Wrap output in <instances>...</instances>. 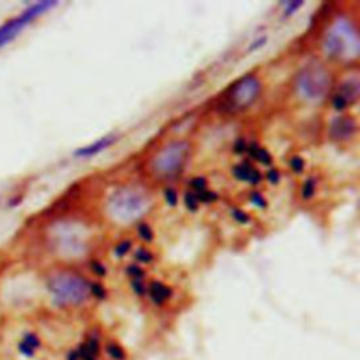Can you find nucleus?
Returning a JSON list of instances; mask_svg holds the SVG:
<instances>
[{
	"label": "nucleus",
	"mask_w": 360,
	"mask_h": 360,
	"mask_svg": "<svg viewBox=\"0 0 360 360\" xmlns=\"http://www.w3.org/2000/svg\"><path fill=\"white\" fill-rule=\"evenodd\" d=\"M262 93V83L253 75L235 80L222 94L219 107L225 112L239 114L252 107Z\"/></svg>",
	"instance_id": "nucleus-1"
},
{
	"label": "nucleus",
	"mask_w": 360,
	"mask_h": 360,
	"mask_svg": "<svg viewBox=\"0 0 360 360\" xmlns=\"http://www.w3.org/2000/svg\"><path fill=\"white\" fill-rule=\"evenodd\" d=\"M294 87L301 98L319 101L330 89V75L322 63L311 62L300 69L294 80Z\"/></svg>",
	"instance_id": "nucleus-2"
},
{
	"label": "nucleus",
	"mask_w": 360,
	"mask_h": 360,
	"mask_svg": "<svg viewBox=\"0 0 360 360\" xmlns=\"http://www.w3.org/2000/svg\"><path fill=\"white\" fill-rule=\"evenodd\" d=\"M48 287L55 300L65 305H79L89 297V281L70 271H60L53 274Z\"/></svg>",
	"instance_id": "nucleus-3"
},
{
	"label": "nucleus",
	"mask_w": 360,
	"mask_h": 360,
	"mask_svg": "<svg viewBox=\"0 0 360 360\" xmlns=\"http://www.w3.org/2000/svg\"><path fill=\"white\" fill-rule=\"evenodd\" d=\"M350 46L357 51L359 41L356 28L347 20H339L335 27L326 32L322 48L329 59H342L349 52Z\"/></svg>",
	"instance_id": "nucleus-4"
},
{
	"label": "nucleus",
	"mask_w": 360,
	"mask_h": 360,
	"mask_svg": "<svg viewBox=\"0 0 360 360\" xmlns=\"http://www.w3.org/2000/svg\"><path fill=\"white\" fill-rule=\"evenodd\" d=\"M190 155V146L184 141H176L166 145L153 158L152 169L160 177H173L179 174Z\"/></svg>",
	"instance_id": "nucleus-5"
},
{
	"label": "nucleus",
	"mask_w": 360,
	"mask_h": 360,
	"mask_svg": "<svg viewBox=\"0 0 360 360\" xmlns=\"http://www.w3.org/2000/svg\"><path fill=\"white\" fill-rule=\"evenodd\" d=\"M53 6H56V1H49V0L38 1V3L31 4L24 11H21L18 15H15V17L7 20L6 22H3L0 25V48L10 44L14 38H17L20 35V32L27 25L31 24V21H34L37 17L46 13Z\"/></svg>",
	"instance_id": "nucleus-6"
},
{
	"label": "nucleus",
	"mask_w": 360,
	"mask_h": 360,
	"mask_svg": "<svg viewBox=\"0 0 360 360\" xmlns=\"http://www.w3.org/2000/svg\"><path fill=\"white\" fill-rule=\"evenodd\" d=\"M111 207L121 218H135L145 208V198L136 190L124 188L112 195Z\"/></svg>",
	"instance_id": "nucleus-7"
},
{
	"label": "nucleus",
	"mask_w": 360,
	"mask_h": 360,
	"mask_svg": "<svg viewBox=\"0 0 360 360\" xmlns=\"http://www.w3.org/2000/svg\"><path fill=\"white\" fill-rule=\"evenodd\" d=\"M357 132V121L352 115H336L328 127V135L333 142H346Z\"/></svg>",
	"instance_id": "nucleus-8"
},
{
	"label": "nucleus",
	"mask_w": 360,
	"mask_h": 360,
	"mask_svg": "<svg viewBox=\"0 0 360 360\" xmlns=\"http://www.w3.org/2000/svg\"><path fill=\"white\" fill-rule=\"evenodd\" d=\"M232 176L238 180V181H243V183H249L252 186H257L262 183L263 180V174L259 169H256L255 166H252V163L249 160H243L240 163H236L232 166L231 169Z\"/></svg>",
	"instance_id": "nucleus-9"
},
{
	"label": "nucleus",
	"mask_w": 360,
	"mask_h": 360,
	"mask_svg": "<svg viewBox=\"0 0 360 360\" xmlns=\"http://www.w3.org/2000/svg\"><path fill=\"white\" fill-rule=\"evenodd\" d=\"M146 294L153 305L162 307L173 297V288L159 280H152L146 285Z\"/></svg>",
	"instance_id": "nucleus-10"
},
{
	"label": "nucleus",
	"mask_w": 360,
	"mask_h": 360,
	"mask_svg": "<svg viewBox=\"0 0 360 360\" xmlns=\"http://www.w3.org/2000/svg\"><path fill=\"white\" fill-rule=\"evenodd\" d=\"M115 141H117V136H115V135H107V136H104V138H101V139H98V141H96V142H93V143H90V145H86V146L77 149V150L75 152V156H79V158H91V156L97 155L98 152L104 150L105 148L111 146Z\"/></svg>",
	"instance_id": "nucleus-11"
},
{
	"label": "nucleus",
	"mask_w": 360,
	"mask_h": 360,
	"mask_svg": "<svg viewBox=\"0 0 360 360\" xmlns=\"http://www.w3.org/2000/svg\"><path fill=\"white\" fill-rule=\"evenodd\" d=\"M250 159L259 162L260 165L263 166H267L270 167L273 165V155L263 146H260L257 142L252 141V142H248V146H246V152H245Z\"/></svg>",
	"instance_id": "nucleus-12"
},
{
	"label": "nucleus",
	"mask_w": 360,
	"mask_h": 360,
	"mask_svg": "<svg viewBox=\"0 0 360 360\" xmlns=\"http://www.w3.org/2000/svg\"><path fill=\"white\" fill-rule=\"evenodd\" d=\"M336 91L349 103V105H353L359 98V82L356 79L346 80L338 87Z\"/></svg>",
	"instance_id": "nucleus-13"
},
{
	"label": "nucleus",
	"mask_w": 360,
	"mask_h": 360,
	"mask_svg": "<svg viewBox=\"0 0 360 360\" xmlns=\"http://www.w3.org/2000/svg\"><path fill=\"white\" fill-rule=\"evenodd\" d=\"M316 186H318V180L315 176H309L307 177L300 188V195L302 200H311L315 193H316Z\"/></svg>",
	"instance_id": "nucleus-14"
},
{
	"label": "nucleus",
	"mask_w": 360,
	"mask_h": 360,
	"mask_svg": "<svg viewBox=\"0 0 360 360\" xmlns=\"http://www.w3.org/2000/svg\"><path fill=\"white\" fill-rule=\"evenodd\" d=\"M105 352H107V354L110 356L111 360H127V353H125V350L122 349V346H120V345L115 343V342H110V343L105 346Z\"/></svg>",
	"instance_id": "nucleus-15"
},
{
	"label": "nucleus",
	"mask_w": 360,
	"mask_h": 360,
	"mask_svg": "<svg viewBox=\"0 0 360 360\" xmlns=\"http://www.w3.org/2000/svg\"><path fill=\"white\" fill-rule=\"evenodd\" d=\"M38 346H39L38 338L34 336V335H28V336H25L24 340L21 342L20 349H21V352H24L25 354H32V353L37 350Z\"/></svg>",
	"instance_id": "nucleus-16"
},
{
	"label": "nucleus",
	"mask_w": 360,
	"mask_h": 360,
	"mask_svg": "<svg viewBox=\"0 0 360 360\" xmlns=\"http://www.w3.org/2000/svg\"><path fill=\"white\" fill-rule=\"evenodd\" d=\"M305 166H307V162H305V159H304L302 156H300V155H292V156L288 159V167H290V170H291L292 173H295V174L304 173Z\"/></svg>",
	"instance_id": "nucleus-17"
},
{
	"label": "nucleus",
	"mask_w": 360,
	"mask_h": 360,
	"mask_svg": "<svg viewBox=\"0 0 360 360\" xmlns=\"http://www.w3.org/2000/svg\"><path fill=\"white\" fill-rule=\"evenodd\" d=\"M183 204H184L186 210L190 211V212H195L198 210V207H200V202H198L195 194L191 190H186L184 191V194H183Z\"/></svg>",
	"instance_id": "nucleus-18"
},
{
	"label": "nucleus",
	"mask_w": 360,
	"mask_h": 360,
	"mask_svg": "<svg viewBox=\"0 0 360 360\" xmlns=\"http://www.w3.org/2000/svg\"><path fill=\"white\" fill-rule=\"evenodd\" d=\"M134 259H135L138 263H141V264H149V263L153 262L155 256H153V253H152L149 249H146V248H138V249L135 250V253H134Z\"/></svg>",
	"instance_id": "nucleus-19"
},
{
	"label": "nucleus",
	"mask_w": 360,
	"mask_h": 360,
	"mask_svg": "<svg viewBox=\"0 0 360 360\" xmlns=\"http://www.w3.org/2000/svg\"><path fill=\"white\" fill-rule=\"evenodd\" d=\"M194 194H195L200 204H207L208 205V204H212L218 200L217 191H212V190H208V188H205L202 191H198V193H194Z\"/></svg>",
	"instance_id": "nucleus-20"
},
{
	"label": "nucleus",
	"mask_w": 360,
	"mask_h": 360,
	"mask_svg": "<svg viewBox=\"0 0 360 360\" xmlns=\"http://www.w3.org/2000/svg\"><path fill=\"white\" fill-rule=\"evenodd\" d=\"M136 233H138L139 239L143 240V242H152V240H153V231H152L150 225L146 224V222L138 224V226H136Z\"/></svg>",
	"instance_id": "nucleus-21"
},
{
	"label": "nucleus",
	"mask_w": 360,
	"mask_h": 360,
	"mask_svg": "<svg viewBox=\"0 0 360 360\" xmlns=\"http://www.w3.org/2000/svg\"><path fill=\"white\" fill-rule=\"evenodd\" d=\"M89 294L98 301L107 298V290L101 283H89Z\"/></svg>",
	"instance_id": "nucleus-22"
},
{
	"label": "nucleus",
	"mask_w": 360,
	"mask_h": 360,
	"mask_svg": "<svg viewBox=\"0 0 360 360\" xmlns=\"http://www.w3.org/2000/svg\"><path fill=\"white\" fill-rule=\"evenodd\" d=\"M131 249H132V242H131L129 239H122V240H120V242L114 246L112 252H114V256H115V257L121 259V257L127 256V253H128Z\"/></svg>",
	"instance_id": "nucleus-23"
},
{
	"label": "nucleus",
	"mask_w": 360,
	"mask_h": 360,
	"mask_svg": "<svg viewBox=\"0 0 360 360\" xmlns=\"http://www.w3.org/2000/svg\"><path fill=\"white\" fill-rule=\"evenodd\" d=\"M231 217L233 218L235 222H238L240 225H246V224L250 222V215L245 210H242L239 207H233L231 210Z\"/></svg>",
	"instance_id": "nucleus-24"
},
{
	"label": "nucleus",
	"mask_w": 360,
	"mask_h": 360,
	"mask_svg": "<svg viewBox=\"0 0 360 360\" xmlns=\"http://www.w3.org/2000/svg\"><path fill=\"white\" fill-rule=\"evenodd\" d=\"M125 273L129 277V280H143V277H145V270L135 263L127 266Z\"/></svg>",
	"instance_id": "nucleus-25"
},
{
	"label": "nucleus",
	"mask_w": 360,
	"mask_h": 360,
	"mask_svg": "<svg viewBox=\"0 0 360 360\" xmlns=\"http://www.w3.org/2000/svg\"><path fill=\"white\" fill-rule=\"evenodd\" d=\"M83 343H84V346L89 349V352H90L91 354H94L96 357H98V356H100L101 346H100V340H98V338H97V336L90 335V336L86 339V342H83Z\"/></svg>",
	"instance_id": "nucleus-26"
},
{
	"label": "nucleus",
	"mask_w": 360,
	"mask_h": 360,
	"mask_svg": "<svg viewBox=\"0 0 360 360\" xmlns=\"http://www.w3.org/2000/svg\"><path fill=\"white\" fill-rule=\"evenodd\" d=\"M249 201H250L256 208H259V210H264V208L267 207V200H266V197H264L260 191H256V190L249 194Z\"/></svg>",
	"instance_id": "nucleus-27"
},
{
	"label": "nucleus",
	"mask_w": 360,
	"mask_h": 360,
	"mask_svg": "<svg viewBox=\"0 0 360 360\" xmlns=\"http://www.w3.org/2000/svg\"><path fill=\"white\" fill-rule=\"evenodd\" d=\"M163 198L169 207H176L179 202V194L173 187H166L163 190Z\"/></svg>",
	"instance_id": "nucleus-28"
},
{
	"label": "nucleus",
	"mask_w": 360,
	"mask_h": 360,
	"mask_svg": "<svg viewBox=\"0 0 360 360\" xmlns=\"http://www.w3.org/2000/svg\"><path fill=\"white\" fill-rule=\"evenodd\" d=\"M188 184H190L193 193H198V191H202L207 188V179L204 176H195L190 180Z\"/></svg>",
	"instance_id": "nucleus-29"
},
{
	"label": "nucleus",
	"mask_w": 360,
	"mask_h": 360,
	"mask_svg": "<svg viewBox=\"0 0 360 360\" xmlns=\"http://www.w3.org/2000/svg\"><path fill=\"white\" fill-rule=\"evenodd\" d=\"M266 180L270 183V184H278L280 183V180H281V173H280V170L277 169V167H273V166H270L269 169H267V172H266Z\"/></svg>",
	"instance_id": "nucleus-30"
},
{
	"label": "nucleus",
	"mask_w": 360,
	"mask_h": 360,
	"mask_svg": "<svg viewBox=\"0 0 360 360\" xmlns=\"http://www.w3.org/2000/svg\"><path fill=\"white\" fill-rule=\"evenodd\" d=\"M129 284H131V288L135 295L143 297L146 294V284L143 280H131Z\"/></svg>",
	"instance_id": "nucleus-31"
},
{
	"label": "nucleus",
	"mask_w": 360,
	"mask_h": 360,
	"mask_svg": "<svg viewBox=\"0 0 360 360\" xmlns=\"http://www.w3.org/2000/svg\"><path fill=\"white\" fill-rule=\"evenodd\" d=\"M89 266H90V270H91L96 276H98V277H104V276L107 274V267H105L100 260H91V262L89 263Z\"/></svg>",
	"instance_id": "nucleus-32"
},
{
	"label": "nucleus",
	"mask_w": 360,
	"mask_h": 360,
	"mask_svg": "<svg viewBox=\"0 0 360 360\" xmlns=\"http://www.w3.org/2000/svg\"><path fill=\"white\" fill-rule=\"evenodd\" d=\"M76 352H77L80 360H97V359H98V357H96L94 354H91V353L89 352V349L84 346V343H80V345L76 347Z\"/></svg>",
	"instance_id": "nucleus-33"
},
{
	"label": "nucleus",
	"mask_w": 360,
	"mask_h": 360,
	"mask_svg": "<svg viewBox=\"0 0 360 360\" xmlns=\"http://www.w3.org/2000/svg\"><path fill=\"white\" fill-rule=\"evenodd\" d=\"M302 6H304V1H290V3L285 4V8H284L283 15H284V17H290V15H292L300 7H302Z\"/></svg>",
	"instance_id": "nucleus-34"
},
{
	"label": "nucleus",
	"mask_w": 360,
	"mask_h": 360,
	"mask_svg": "<svg viewBox=\"0 0 360 360\" xmlns=\"http://www.w3.org/2000/svg\"><path fill=\"white\" fill-rule=\"evenodd\" d=\"M246 146H248V142L243 138H238L232 145V150L236 155H243L246 152Z\"/></svg>",
	"instance_id": "nucleus-35"
},
{
	"label": "nucleus",
	"mask_w": 360,
	"mask_h": 360,
	"mask_svg": "<svg viewBox=\"0 0 360 360\" xmlns=\"http://www.w3.org/2000/svg\"><path fill=\"white\" fill-rule=\"evenodd\" d=\"M266 41H267V38H266V37H260V38L255 39V41L250 44V46L248 48V52H253V51H256V49L262 48V46L266 44Z\"/></svg>",
	"instance_id": "nucleus-36"
},
{
	"label": "nucleus",
	"mask_w": 360,
	"mask_h": 360,
	"mask_svg": "<svg viewBox=\"0 0 360 360\" xmlns=\"http://www.w3.org/2000/svg\"><path fill=\"white\" fill-rule=\"evenodd\" d=\"M66 360H80V357H79V354H77L76 349H75V350H70V352H69V354H68Z\"/></svg>",
	"instance_id": "nucleus-37"
}]
</instances>
